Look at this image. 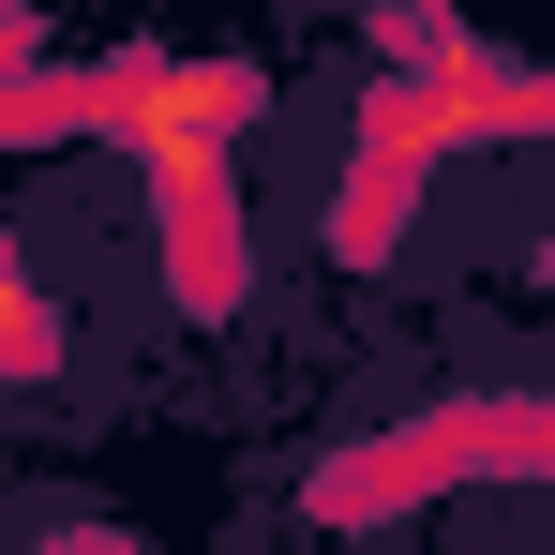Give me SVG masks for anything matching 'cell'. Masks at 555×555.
<instances>
[{
	"label": "cell",
	"mask_w": 555,
	"mask_h": 555,
	"mask_svg": "<svg viewBox=\"0 0 555 555\" xmlns=\"http://www.w3.org/2000/svg\"><path fill=\"white\" fill-rule=\"evenodd\" d=\"M256 105H271V91H256L241 61H120V76H91L61 120H91L166 210H210V195H241V181H225V151H241Z\"/></svg>",
	"instance_id": "6da1fadb"
},
{
	"label": "cell",
	"mask_w": 555,
	"mask_h": 555,
	"mask_svg": "<svg viewBox=\"0 0 555 555\" xmlns=\"http://www.w3.org/2000/svg\"><path fill=\"white\" fill-rule=\"evenodd\" d=\"M166 285H181V315H241V285H256V256H241V195L166 210Z\"/></svg>",
	"instance_id": "7a4b0ae2"
},
{
	"label": "cell",
	"mask_w": 555,
	"mask_h": 555,
	"mask_svg": "<svg viewBox=\"0 0 555 555\" xmlns=\"http://www.w3.org/2000/svg\"><path fill=\"white\" fill-rule=\"evenodd\" d=\"M0 375H15V390H30V375H61V300L30 285L15 225H0Z\"/></svg>",
	"instance_id": "3957f363"
},
{
	"label": "cell",
	"mask_w": 555,
	"mask_h": 555,
	"mask_svg": "<svg viewBox=\"0 0 555 555\" xmlns=\"http://www.w3.org/2000/svg\"><path fill=\"white\" fill-rule=\"evenodd\" d=\"M541 285H555V241H541Z\"/></svg>",
	"instance_id": "277c9868"
}]
</instances>
